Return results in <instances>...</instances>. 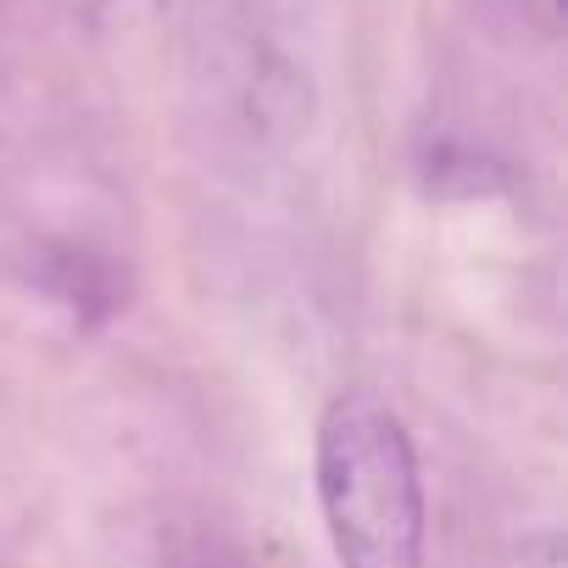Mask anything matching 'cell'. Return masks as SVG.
<instances>
[{"label":"cell","mask_w":568,"mask_h":568,"mask_svg":"<svg viewBox=\"0 0 568 568\" xmlns=\"http://www.w3.org/2000/svg\"><path fill=\"white\" fill-rule=\"evenodd\" d=\"M318 513L341 568H424V479L407 424L346 390L318 424Z\"/></svg>","instance_id":"1"}]
</instances>
